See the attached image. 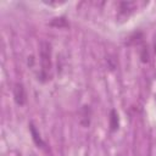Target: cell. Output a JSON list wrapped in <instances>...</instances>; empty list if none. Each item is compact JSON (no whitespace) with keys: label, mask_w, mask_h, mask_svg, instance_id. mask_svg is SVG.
I'll list each match as a JSON object with an SVG mask.
<instances>
[{"label":"cell","mask_w":156,"mask_h":156,"mask_svg":"<svg viewBox=\"0 0 156 156\" xmlns=\"http://www.w3.org/2000/svg\"><path fill=\"white\" fill-rule=\"evenodd\" d=\"M41 71L48 73L51 68V45L48 41H41L39 46Z\"/></svg>","instance_id":"cell-1"},{"label":"cell","mask_w":156,"mask_h":156,"mask_svg":"<svg viewBox=\"0 0 156 156\" xmlns=\"http://www.w3.org/2000/svg\"><path fill=\"white\" fill-rule=\"evenodd\" d=\"M13 98L17 105H24L27 101V95H26V89L23 87V84L21 83H16L13 87Z\"/></svg>","instance_id":"cell-2"},{"label":"cell","mask_w":156,"mask_h":156,"mask_svg":"<svg viewBox=\"0 0 156 156\" xmlns=\"http://www.w3.org/2000/svg\"><path fill=\"white\" fill-rule=\"evenodd\" d=\"M90 116H91V111H90V107L89 106H83L82 110H80V124L84 126V127H88L89 123H90Z\"/></svg>","instance_id":"cell-3"},{"label":"cell","mask_w":156,"mask_h":156,"mask_svg":"<svg viewBox=\"0 0 156 156\" xmlns=\"http://www.w3.org/2000/svg\"><path fill=\"white\" fill-rule=\"evenodd\" d=\"M29 129H30V133H32V138H33V141L35 143V145L38 146V147H41V149H44L45 147V143L43 141V139L40 138V134L37 132V129H35V127L30 123V126H29Z\"/></svg>","instance_id":"cell-4"},{"label":"cell","mask_w":156,"mask_h":156,"mask_svg":"<svg viewBox=\"0 0 156 156\" xmlns=\"http://www.w3.org/2000/svg\"><path fill=\"white\" fill-rule=\"evenodd\" d=\"M134 6H135V4L132 2V1H123V2L119 4V12L126 15V13L130 12Z\"/></svg>","instance_id":"cell-5"},{"label":"cell","mask_w":156,"mask_h":156,"mask_svg":"<svg viewBox=\"0 0 156 156\" xmlns=\"http://www.w3.org/2000/svg\"><path fill=\"white\" fill-rule=\"evenodd\" d=\"M50 26L57 27V28H63V27H67L68 23H67V21L65 20V17H55L54 20H51Z\"/></svg>","instance_id":"cell-6"},{"label":"cell","mask_w":156,"mask_h":156,"mask_svg":"<svg viewBox=\"0 0 156 156\" xmlns=\"http://www.w3.org/2000/svg\"><path fill=\"white\" fill-rule=\"evenodd\" d=\"M110 127L111 130H116L118 128V115L115 110H112L110 113Z\"/></svg>","instance_id":"cell-7"},{"label":"cell","mask_w":156,"mask_h":156,"mask_svg":"<svg viewBox=\"0 0 156 156\" xmlns=\"http://www.w3.org/2000/svg\"><path fill=\"white\" fill-rule=\"evenodd\" d=\"M140 57H141V61H143V62H147V61H149V51H147V48H146V46H144V48L141 49V55H140Z\"/></svg>","instance_id":"cell-8"}]
</instances>
